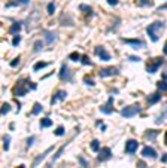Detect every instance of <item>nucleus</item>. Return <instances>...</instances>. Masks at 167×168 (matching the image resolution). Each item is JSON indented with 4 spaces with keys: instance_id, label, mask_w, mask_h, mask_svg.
<instances>
[{
    "instance_id": "obj_31",
    "label": "nucleus",
    "mask_w": 167,
    "mask_h": 168,
    "mask_svg": "<svg viewBox=\"0 0 167 168\" xmlns=\"http://www.w3.org/2000/svg\"><path fill=\"white\" fill-rule=\"evenodd\" d=\"M47 11H48V14H49V15H52L54 11H55V5H54V3H49L48 7H47Z\"/></svg>"
},
{
    "instance_id": "obj_23",
    "label": "nucleus",
    "mask_w": 167,
    "mask_h": 168,
    "mask_svg": "<svg viewBox=\"0 0 167 168\" xmlns=\"http://www.w3.org/2000/svg\"><path fill=\"white\" fill-rule=\"evenodd\" d=\"M9 143H11V137H9V135H5V137H3V149H5V150L9 149Z\"/></svg>"
},
{
    "instance_id": "obj_7",
    "label": "nucleus",
    "mask_w": 167,
    "mask_h": 168,
    "mask_svg": "<svg viewBox=\"0 0 167 168\" xmlns=\"http://www.w3.org/2000/svg\"><path fill=\"white\" fill-rule=\"evenodd\" d=\"M115 74H118V68H115V67H106V68H101V70H100V76H101V77L115 76Z\"/></svg>"
},
{
    "instance_id": "obj_2",
    "label": "nucleus",
    "mask_w": 167,
    "mask_h": 168,
    "mask_svg": "<svg viewBox=\"0 0 167 168\" xmlns=\"http://www.w3.org/2000/svg\"><path fill=\"white\" fill-rule=\"evenodd\" d=\"M161 28H164V22H161V21H158V22H154V24H151V26H148L146 27V33L148 36L151 37V40L152 42H157L158 40V31H160Z\"/></svg>"
},
{
    "instance_id": "obj_17",
    "label": "nucleus",
    "mask_w": 167,
    "mask_h": 168,
    "mask_svg": "<svg viewBox=\"0 0 167 168\" xmlns=\"http://www.w3.org/2000/svg\"><path fill=\"white\" fill-rule=\"evenodd\" d=\"M161 95L158 94V92H155V94H151L149 97H148V103L149 104H154V103H157V101H160Z\"/></svg>"
},
{
    "instance_id": "obj_30",
    "label": "nucleus",
    "mask_w": 167,
    "mask_h": 168,
    "mask_svg": "<svg viewBox=\"0 0 167 168\" xmlns=\"http://www.w3.org/2000/svg\"><path fill=\"white\" fill-rule=\"evenodd\" d=\"M79 9H81V11H87V14H88V15H91V14H93V11H91V7H90V6H87V5H81V6H79Z\"/></svg>"
},
{
    "instance_id": "obj_21",
    "label": "nucleus",
    "mask_w": 167,
    "mask_h": 168,
    "mask_svg": "<svg viewBox=\"0 0 167 168\" xmlns=\"http://www.w3.org/2000/svg\"><path fill=\"white\" fill-rule=\"evenodd\" d=\"M21 26H22V22H15L12 27H11V33H18L20 31V28H21Z\"/></svg>"
},
{
    "instance_id": "obj_48",
    "label": "nucleus",
    "mask_w": 167,
    "mask_h": 168,
    "mask_svg": "<svg viewBox=\"0 0 167 168\" xmlns=\"http://www.w3.org/2000/svg\"><path fill=\"white\" fill-rule=\"evenodd\" d=\"M166 146H167V133H166Z\"/></svg>"
},
{
    "instance_id": "obj_25",
    "label": "nucleus",
    "mask_w": 167,
    "mask_h": 168,
    "mask_svg": "<svg viewBox=\"0 0 167 168\" xmlns=\"http://www.w3.org/2000/svg\"><path fill=\"white\" fill-rule=\"evenodd\" d=\"M40 112H42V104L36 103V104H34V107H33V110H32V114H37V113H40Z\"/></svg>"
},
{
    "instance_id": "obj_27",
    "label": "nucleus",
    "mask_w": 167,
    "mask_h": 168,
    "mask_svg": "<svg viewBox=\"0 0 167 168\" xmlns=\"http://www.w3.org/2000/svg\"><path fill=\"white\" fill-rule=\"evenodd\" d=\"M157 86H158L160 91H166V92H167V82H164V81L158 82V83H157Z\"/></svg>"
},
{
    "instance_id": "obj_16",
    "label": "nucleus",
    "mask_w": 167,
    "mask_h": 168,
    "mask_svg": "<svg viewBox=\"0 0 167 168\" xmlns=\"http://www.w3.org/2000/svg\"><path fill=\"white\" fill-rule=\"evenodd\" d=\"M64 98H66V91H58V92H55V95L52 97L51 103H55L57 100H64Z\"/></svg>"
},
{
    "instance_id": "obj_19",
    "label": "nucleus",
    "mask_w": 167,
    "mask_h": 168,
    "mask_svg": "<svg viewBox=\"0 0 167 168\" xmlns=\"http://www.w3.org/2000/svg\"><path fill=\"white\" fill-rule=\"evenodd\" d=\"M52 125V121L49 119V118H43L42 121H40V127L42 128H48V127H51Z\"/></svg>"
},
{
    "instance_id": "obj_26",
    "label": "nucleus",
    "mask_w": 167,
    "mask_h": 168,
    "mask_svg": "<svg viewBox=\"0 0 167 168\" xmlns=\"http://www.w3.org/2000/svg\"><path fill=\"white\" fill-rule=\"evenodd\" d=\"M136 3H137L139 6H151V5H152L151 0H137Z\"/></svg>"
},
{
    "instance_id": "obj_41",
    "label": "nucleus",
    "mask_w": 167,
    "mask_h": 168,
    "mask_svg": "<svg viewBox=\"0 0 167 168\" xmlns=\"http://www.w3.org/2000/svg\"><path fill=\"white\" fill-rule=\"evenodd\" d=\"M107 3H111L112 6H116L118 5V0H107Z\"/></svg>"
},
{
    "instance_id": "obj_32",
    "label": "nucleus",
    "mask_w": 167,
    "mask_h": 168,
    "mask_svg": "<svg viewBox=\"0 0 167 168\" xmlns=\"http://www.w3.org/2000/svg\"><path fill=\"white\" fill-rule=\"evenodd\" d=\"M34 140H36V137H34V135H32V137L27 140V147H32V146H33V143H34Z\"/></svg>"
},
{
    "instance_id": "obj_22",
    "label": "nucleus",
    "mask_w": 167,
    "mask_h": 168,
    "mask_svg": "<svg viewBox=\"0 0 167 168\" xmlns=\"http://www.w3.org/2000/svg\"><path fill=\"white\" fill-rule=\"evenodd\" d=\"M99 149H100V141H99V140H93V141H91V150L97 152Z\"/></svg>"
},
{
    "instance_id": "obj_18",
    "label": "nucleus",
    "mask_w": 167,
    "mask_h": 168,
    "mask_svg": "<svg viewBox=\"0 0 167 168\" xmlns=\"http://www.w3.org/2000/svg\"><path fill=\"white\" fill-rule=\"evenodd\" d=\"M28 0H13V2H9L7 3V7H12V6H21V5H27Z\"/></svg>"
},
{
    "instance_id": "obj_35",
    "label": "nucleus",
    "mask_w": 167,
    "mask_h": 168,
    "mask_svg": "<svg viewBox=\"0 0 167 168\" xmlns=\"http://www.w3.org/2000/svg\"><path fill=\"white\" fill-rule=\"evenodd\" d=\"M78 58H79V54H78V52L70 54V60H72V61H78Z\"/></svg>"
},
{
    "instance_id": "obj_13",
    "label": "nucleus",
    "mask_w": 167,
    "mask_h": 168,
    "mask_svg": "<svg viewBox=\"0 0 167 168\" xmlns=\"http://www.w3.org/2000/svg\"><path fill=\"white\" fill-rule=\"evenodd\" d=\"M142 155L146 156V158H155V156H157V152H155L154 147H151V146H145L143 150H142Z\"/></svg>"
},
{
    "instance_id": "obj_29",
    "label": "nucleus",
    "mask_w": 167,
    "mask_h": 168,
    "mask_svg": "<svg viewBox=\"0 0 167 168\" xmlns=\"http://www.w3.org/2000/svg\"><path fill=\"white\" fill-rule=\"evenodd\" d=\"M9 110H11V106H9V104L6 103V104H3V107L0 109V113H2V114H6Z\"/></svg>"
},
{
    "instance_id": "obj_6",
    "label": "nucleus",
    "mask_w": 167,
    "mask_h": 168,
    "mask_svg": "<svg viewBox=\"0 0 167 168\" xmlns=\"http://www.w3.org/2000/svg\"><path fill=\"white\" fill-rule=\"evenodd\" d=\"M124 43L131 45V46L136 48V49H140V48L146 46V45H145V42H143V40H137V39H124Z\"/></svg>"
},
{
    "instance_id": "obj_4",
    "label": "nucleus",
    "mask_w": 167,
    "mask_h": 168,
    "mask_svg": "<svg viewBox=\"0 0 167 168\" xmlns=\"http://www.w3.org/2000/svg\"><path fill=\"white\" fill-rule=\"evenodd\" d=\"M163 63H164L163 58H154V61H151V63L146 66V70L149 72V73H155V72L161 67V64H163Z\"/></svg>"
},
{
    "instance_id": "obj_33",
    "label": "nucleus",
    "mask_w": 167,
    "mask_h": 168,
    "mask_svg": "<svg viewBox=\"0 0 167 168\" xmlns=\"http://www.w3.org/2000/svg\"><path fill=\"white\" fill-rule=\"evenodd\" d=\"M55 135H64V128L63 127H58L55 129Z\"/></svg>"
},
{
    "instance_id": "obj_8",
    "label": "nucleus",
    "mask_w": 167,
    "mask_h": 168,
    "mask_svg": "<svg viewBox=\"0 0 167 168\" xmlns=\"http://www.w3.org/2000/svg\"><path fill=\"white\" fill-rule=\"evenodd\" d=\"M137 147H139V143L136 140H128L127 144H125V152L127 153H134L136 150H137Z\"/></svg>"
},
{
    "instance_id": "obj_9",
    "label": "nucleus",
    "mask_w": 167,
    "mask_h": 168,
    "mask_svg": "<svg viewBox=\"0 0 167 168\" xmlns=\"http://www.w3.org/2000/svg\"><path fill=\"white\" fill-rule=\"evenodd\" d=\"M52 149H54V147H49V149H47V150H45L43 153L40 155L39 158H36V159H34V161H33V165H32V168H36V167H37V165H39L40 162L43 161V159L47 158L48 155H49V153H51V152H52Z\"/></svg>"
},
{
    "instance_id": "obj_12",
    "label": "nucleus",
    "mask_w": 167,
    "mask_h": 168,
    "mask_svg": "<svg viewBox=\"0 0 167 168\" xmlns=\"http://www.w3.org/2000/svg\"><path fill=\"white\" fill-rule=\"evenodd\" d=\"M112 103H114V98H112V97H109V100H107V103L105 104V106H101L100 110L103 112V113L111 114L112 112H114V109H112Z\"/></svg>"
},
{
    "instance_id": "obj_45",
    "label": "nucleus",
    "mask_w": 167,
    "mask_h": 168,
    "mask_svg": "<svg viewBox=\"0 0 167 168\" xmlns=\"http://www.w3.org/2000/svg\"><path fill=\"white\" fill-rule=\"evenodd\" d=\"M163 162H167V155H164V156H163Z\"/></svg>"
},
{
    "instance_id": "obj_44",
    "label": "nucleus",
    "mask_w": 167,
    "mask_h": 168,
    "mask_svg": "<svg viewBox=\"0 0 167 168\" xmlns=\"http://www.w3.org/2000/svg\"><path fill=\"white\" fill-rule=\"evenodd\" d=\"M164 54L167 55V42H166V45H164Z\"/></svg>"
},
{
    "instance_id": "obj_15",
    "label": "nucleus",
    "mask_w": 167,
    "mask_h": 168,
    "mask_svg": "<svg viewBox=\"0 0 167 168\" xmlns=\"http://www.w3.org/2000/svg\"><path fill=\"white\" fill-rule=\"evenodd\" d=\"M166 118H167V106H164V109H163V112H161V114H160V116H157V118H155V124H163Z\"/></svg>"
},
{
    "instance_id": "obj_34",
    "label": "nucleus",
    "mask_w": 167,
    "mask_h": 168,
    "mask_svg": "<svg viewBox=\"0 0 167 168\" xmlns=\"http://www.w3.org/2000/svg\"><path fill=\"white\" fill-rule=\"evenodd\" d=\"M84 82H85L87 85H90V86H93V85H94V81L91 79V77H88V76H87V77H84Z\"/></svg>"
},
{
    "instance_id": "obj_20",
    "label": "nucleus",
    "mask_w": 167,
    "mask_h": 168,
    "mask_svg": "<svg viewBox=\"0 0 167 168\" xmlns=\"http://www.w3.org/2000/svg\"><path fill=\"white\" fill-rule=\"evenodd\" d=\"M157 134H158V131H151V129H148L146 133H145V137L149 138V140H152V138L157 137Z\"/></svg>"
},
{
    "instance_id": "obj_14",
    "label": "nucleus",
    "mask_w": 167,
    "mask_h": 168,
    "mask_svg": "<svg viewBox=\"0 0 167 168\" xmlns=\"http://www.w3.org/2000/svg\"><path fill=\"white\" fill-rule=\"evenodd\" d=\"M60 79H61V81H69V79H70V72H69V68H67L66 64H63V66H61Z\"/></svg>"
},
{
    "instance_id": "obj_47",
    "label": "nucleus",
    "mask_w": 167,
    "mask_h": 168,
    "mask_svg": "<svg viewBox=\"0 0 167 168\" xmlns=\"http://www.w3.org/2000/svg\"><path fill=\"white\" fill-rule=\"evenodd\" d=\"M17 168H26V167H24V165H20V167H17Z\"/></svg>"
},
{
    "instance_id": "obj_36",
    "label": "nucleus",
    "mask_w": 167,
    "mask_h": 168,
    "mask_svg": "<svg viewBox=\"0 0 167 168\" xmlns=\"http://www.w3.org/2000/svg\"><path fill=\"white\" fill-rule=\"evenodd\" d=\"M82 64H87V66H91V61L88 57H82Z\"/></svg>"
},
{
    "instance_id": "obj_28",
    "label": "nucleus",
    "mask_w": 167,
    "mask_h": 168,
    "mask_svg": "<svg viewBox=\"0 0 167 168\" xmlns=\"http://www.w3.org/2000/svg\"><path fill=\"white\" fill-rule=\"evenodd\" d=\"M42 45H43V43H42V40H37L36 42V43H34V52H39V51H42Z\"/></svg>"
},
{
    "instance_id": "obj_5",
    "label": "nucleus",
    "mask_w": 167,
    "mask_h": 168,
    "mask_svg": "<svg viewBox=\"0 0 167 168\" xmlns=\"http://www.w3.org/2000/svg\"><path fill=\"white\" fill-rule=\"evenodd\" d=\"M94 52H96V55H97L101 61H109V60H111V54H109V52H107L103 46H97Z\"/></svg>"
},
{
    "instance_id": "obj_11",
    "label": "nucleus",
    "mask_w": 167,
    "mask_h": 168,
    "mask_svg": "<svg viewBox=\"0 0 167 168\" xmlns=\"http://www.w3.org/2000/svg\"><path fill=\"white\" fill-rule=\"evenodd\" d=\"M43 34H45V40H47L48 45H52L54 42L57 40V37H58V34L55 31H43Z\"/></svg>"
},
{
    "instance_id": "obj_40",
    "label": "nucleus",
    "mask_w": 167,
    "mask_h": 168,
    "mask_svg": "<svg viewBox=\"0 0 167 168\" xmlns=\"http://www.w3.org/2000/svg\"><path fill=\"white\" fill-rule=\"evenodd\" d=\"M18 63H20V58H15V60L11 63V66H12V67H17V66H18Z\"/></svg>"
},
{
    "instance_id": "obj_3",
    "label": "nucleus",
    "mask_w": 167,
    "mask_h": 168,
    "mask_svg": "<svg viewBox=\"0 0 167 168\" xmlns=\"http://www.w3.org/2000/svg\"><path fill=\"white\" fill-rule=\"evenodd\" d=\"M140 104H133V106H127V107H124L121 110V116L122 118H133L136 116L137 113H140Z\"/></svg>"
},
{
    "instance_id": "obj_38",
    "label": "nucleus",
    "mask_w": 167,
    "mask_h": 168,
    "mask_svg": "<svg viewBox=\"0 0 167 168\" xmlns=\"http://www.w3.org/2000/svg\"><path fill=\"white\" fill-rule=\"evenodd\" d=\"M63 149H64V147H61L60 150H58V152H57V155H55V156H54V161H57V159H58V158H60V155L63 153Z\"/></svg>"
},
{
    "instance_id": "obj_37",
    "label": "nucleus",
    "mask_w": 167,
    "mask_h": 168,
    "mask_svg": "<svg viewBox=\"0 0 167 168\" xmlns=\"http://www.w3.org/2000/svg\"><path fill=\"white\" fill-rule=\"evenodd\" d=\"M20 40H21V37L20 36H18V34H17V36H15V39H13V46H17V45H18V43H20Z\"/></svg>"
},
{
    "instance_id": "obj_39",
    "label": "nucleus",
    "mask_w": 167,
    "mask_h": 168,
    "mask_svg": "<svg viewBox=\"0 0 167 168\" xmlns=\"http://www.w3.org/2000/svg\"><path fill=\"white\" fill-rule=\"evenodd\" d=\"M79 162H81V165H82V167H87V165H88V162L85 161L84 158H81V156H79Z\"/></svg>"
},
{
    "instance_id": "obj_46",
    "label": "nucleus",
    "mask_w": 167,
    "mask_h": 168,
    "mask_svg": "<svg viewBox=\"0 0 167 168\" xmlns=\"http://www.w3.org/2000/svg\"><path fill=\"white\" fill-rule=\"evenodd\" d=\"M166 7H167V3H166V5H163V6H161L160 9H166Z\"/></svg>"
},
{
    "instance_id": "obj_24",
    "label": "nucleus",
    "mask_w": 167,
    "mask_h": 168,
    "mask_svg": "<svg viewBox=\"0 0 167 168\" xmlns=\"http://www.w3.org/2000/svg\"><path fill=\"white\" fill-rule=\"evenodd\" d=\"M48 66V63H36V64H34V72H39V70H42V68L43 67H47Z\"/></svg>"
},
{
    "instance_id": "obj_43",
    "label": "nucleus",
    "mask_w": 167,
    "mask_h": 168,
    "mask_svg": "<svg viewBox=\"0 0 167 168\" xmlns=\"http://www.w3.org/2000/svg\"><path fill=\"white\" fill-rule=\"evenodd\" d=\"M130 60L131 61H140V58H139V57H130Z\"/></svg>"
},
{
    "instance_id": "obj_1",
    "label": "nucleus",
    "mask_w": 167,
    "mask_h": 168,
    "mask_svg": "<svg viewBox=\"0 0 167 168\" xmlns=\"http://www.w3.org/2000/svg\"><path fill=\"white\" fill-rule=\"evenodd\" d=\"M34 88H36V85L32 83L28 79H21V81H18V83L13 86V95H15V97H22V95H26L30 89H34Z\"/></svg>"
},
{
    "instance_id": "obj_42",
    "label": "nucleus",
    "mask_w": 167,
    "mask_h": 168,
    "mask_svg": "<svg viewBox=\"0 0 167 168\" xmlns=\"http://www.w3.org/2000/svg\"><path fill=\"white\" fill-rule=\"evenodd\" d=\"M137 167H139V168H146V164H143L142 161H139V162H137Z\"/></svg>"
},
{
    "instance_id": "obj_10",
    "label": "nucleus",
    "mask_w": 167,
    "mask_h": 168,
    "mask_svg": "<svg viewBox=\"0 0 167 168\" xmlns=\"http://www.w3.org/2000/svg\"><path fill=\"white\" fill-rule=\"evenodd\" d=\"M111 156H112V152H111V149H109V147H103V149L100 150V155H99V158H97V159L103 162V161H107V159H109Z\"/></svg>"
}]
</instances>
